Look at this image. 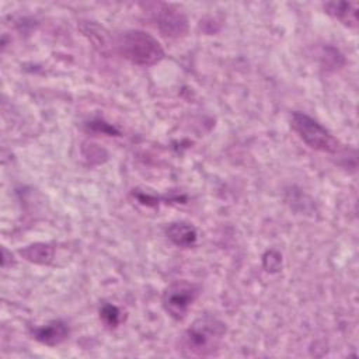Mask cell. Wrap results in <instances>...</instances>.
<instances>
[{
  "mask_svg": "<svg viewBox=\"0 0 359 359\" xmlns=\"http://www.w3.org/2000/svg\"><path fill=\"white\" fill-rule=\"evenodd\" d=\"M226 334V325L212 316H203L192 323L181 338L185 355L209 356L219 349Z\"/></svg>",
  "mask_w": 359,
  "mask_h": 359,
  "instance_id": "6da1fadb",
  "label": "cell"
},
{
  "mask_svg": "<svg viewBox=\"0 0 359 359\" xmlns=\"http://www.w3.org/2000/svg\"><path fill=\"white\" fill-rule=\"evenodd\" d=\"M116 49L125 59L140 66L154 65L164 56L158 41L140 29L122 32L116 39Z\"/></svg>",
  "mask_w": 359,
  "mask_h": 359,
  "instance_id": "7a4b0ae2",
  "label": "cell"
},
{
  "mask_svg": "<svg viewBox=\"0 0 359 359\" xmlns=\"http://www.w3.org/2000/svg\"><path fill=\"white\" fill-rule=\"evenodd\" d=\"M290 122L293 130L310 147L328 153L338 149V142L332 137V135L309 115L303 112H293Z\"/></svg>",
  "mask_w": 359,
  "mask_h": 359,
  "instance_id": "3957f363",
  "label": "cell"
},
{
  "mask_svg": "<svg viewBox=\"0 0 359 359\" xmlns=\"http://www.w3.org/2000/svg\"><path fill=\"white\" fill-rule=\"evenodd\" d=\"M198 294V289L185 280L171 283L163 293V307L175 320H182L192 302Z\"/></svg>",
  "mask_w": 359,
  "mask_h": 359,
  "instance_id": "277c9868",
  "label": "cell"
},
{
  "mask_svg": "<svg viewBox=\"0 0 359 359\" xmlns=\"http://www.w3.org/2000/svg\"><path fill=\"white\" fill-rule=\"evenodd\" d=\"M156 15H157L158 28L164 35L177 38L187 32L188 24H187L185 15L180 10L174 8L172 6L160 4V8L157 10Z\"/></svg>",
  "mask_w": 359,
  "mask_h": 359,
  "instance_id": "5b68a950",
  "label": "cell"
},
{
  "mask_svg": "<svg viewBox=\"0 0 359 359\" xmlns=\"http://www.w3.org/2000/svg\"><path fill=\"white\" fill-rule=\"evenodd\" d=\"M32 335L36 341L52 346L63 342L67 338L69 328L63 321H50L46 325L34 328Z\"/></svg>",
  "mask_w": 359,
  "mask_h": 359,
  "instance_id": "8992f818",
  "label": "cell"
},
{
  "mask_svg": "<svg viewBox=\"0 0 359 359\" xmlns=\"http://www.w3.org/2000/svg\"><path fill=\"white\" fill-rule=\"evenodd\" d=\"M324 8L330 15L339 20L345 25H358V3L353 1H331L325 3Z\"/></svg>",
  "mask_w": 359,
  "mask_h": 359,
  "instance_id": "52a82bcc",
  "label": "cell"
},
{
  "mask_svg": "<svg viewBox=\"0 0 359 359\" xmlns=\"http://www.w3.org/2000/svg\"><path fill=\"white\" fill-rule=\"evenodd\" d=\"M167 234H168V238L178 247H191L195 244L196 241V230L195 227H192L191 224L188 223H171L167 229Z\"/></svg>",
  "mask_w": 359,
  "mask_h": 359,
  "instance_id": "ba28073f",
  "label": "cell"
},
{
  "mask_svg": "<svg viewBox=\"0 0 359 359\" xmlns=\"http://www.w3.org/2000/svg\"><path fill=\"white\" fill-rule=\"evenodd\" d=\"M20 254L31 261V262H35V264H49L52 261V255H53V250L50 245L48 244H32V245H28L25 248H22L20 251Z\"/></svg>",
  "mask_w": 359,
  "mask_h": 359,
  "instance_id": "9c48e42d",
  "label": "cell"
},
{
  "mask_svg": "<svg viewBox=\"0 0 359 359\" xmlns=\"http://www.w3.org/2000/svg\"><path fill=\"white\" fill-rule=\"evenodd\" d=\"M100 317L108 327H116L121 320V311L112 304H104L100 310Z\"/></svg>",
  "mask_w": 359,
  "mask_h": 359,
  "instance_id": "30bf717a",
  "label": "cell"
}]
</instances>
